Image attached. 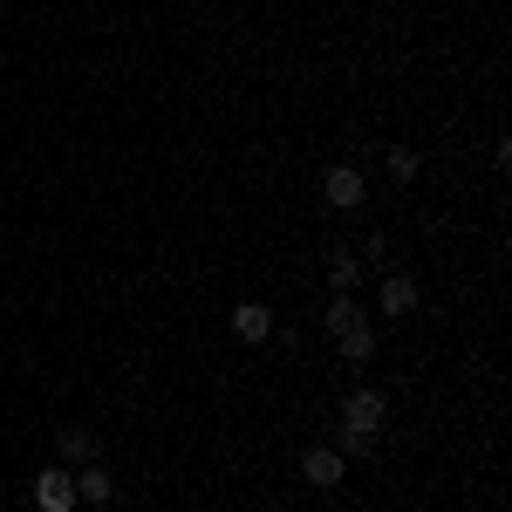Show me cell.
<instances>
[{
    "label": "cell",
    "mask_w": 512,
    "mask_h": 512,
    "mask_svg": "<svg viewBox=\"0 0 512 512\" xmlns=\"http://www.w3.org/2000/svg\"><path fill=\"white\" fill-rule=\"evenodd\" d=\"M383 424H390V403H383V390H349V396H342V431L383 437Z\"/></svg>",
    "instance_id": "cell-1"
},
{
    "label": "cell",
    "mask_w": 512,
    "mask_h": 512,
    "mask_svg": "<svg viewBox=\"0 0 512 512\" xmlns=\"http://www.w3.org/2000/svg\"><path fill=\"white\" fill-rule=\"evenodd\" d=\"M301 478H308L315 492H335V485L349 478V458H342L335 444H308V451H301Z\"/></svg>",
    "instance_id": "cell-2"
},
{
    "label": "cell",
    "mask_w": 512,
    "mask_h": 512,
    "mask_svg": "<svg viewBox=\"0 0 512 512\" xmlns=\"http://www.w3.org/2000/svg\"><path fill=\"white\" fill-rule=\"evenodd\" d=\"M321 198H328V205H335V212H362V171H355V164H328V171H321Z\"/></svg>",
    "instance_id": "cell-3"
},
{
    "label": "cell",
    "mask_w": 512,
    "mask_h": 512,
    "mask_svg": "<svg viewBox=\"0 0 512 512\" xmlns=\"http://www.w3.org/2000/svg\"><path fill=\"white\" fill-rule=\"evenodd\" d=\"M76 506H117V472L96 458V465H76Z\"/></svg>",
    "instance_id": "cell-4"
},
{
    "label": "cell",
    "mask_w": 512,
    "mask_h": 512,
    "mask_svg": "<svg viewBox=\"0 0 512 512\" xmlns=\"http://www.w3.org/2000/svg\"><path fill=\"white\" fill-rule=\"evenodd\" d=\"M35 506L41 512H76V472H69V465H48V472L35 478Z\"/></svg>",
    "instance_id": "cell-5"
},
{
    "label": "cell",
    "mask_w": 512,
    "mask_h": 512,
    "mask_svg": "<svg viewBox=\"0 0 512 512\" xmlns=\"http://www.w3.org/2000/svg\"><path fill=\"white\" fill-rule=\"evenodd\" d=\"M55 458L76 472V465H96V458H103V444H96V431H82V424H62V431H55Z\"/></svg>",
    "instance_id": "cell-6"
},
{
    "label": "cell",
    "mask_w": 512,
    "mask_h": 512,
    "mask_svg": "<svg viewBox=\"0 0 512 512\" xmlns=\"http://www.w3.org/2000/svg\"><path fill=\"white\" fill-rule=\"evenodd\" d=\"M233 335L239 342H267V335H274V308H267V301H239L233 308Z\"/></svg>",
    "instance_id": "cell-7"
},
{
    "label": "cell",
    "mask_w": 512,
    "mask_h": 512,
    "mask_svg": "<svg viewBox=\"0 0 512 512\" xmlns=\"http://www.w3.org/2000/svg\"><path fill=\"white\" fill-rule=\"evenodd\" d=\"M383 315H417V280H410V274L383 280Z\"/></svg>",
    "instance_id": "cell-8"
},
{
    "label": "cell",
    "mask_w": 512,
    "mask_h": 512,
    "mask_svg": "<svg viewBox=\"0 0 512 512\" xmlns=\"http://www.w3.org/2000/svg\"><path fill=\"white\" fill-rule=\"evenodd\" d=\"M321 321H328V335H349V328H362V308H355V294H335Z\"/></svg>",
    "instance_id": "cell-9"
},
{
    "label": "cell",
    "mask_w": 512,
    "mask_h": 512,
    "mask_svg": "<svg viewBox=\"0 0 512 512\" xmlns=\"http://www.w3.org/2000/svg\"><path fill=\"white\" fill-rule=\"evenodd\" d=\"M335 349L349 355V362H369V355H376V328L362 321V328H349V335H335Z\"/></svg>",
    "instance_id": "cell-10"
},
{
    "label": "cell",
    "mask_w": 512,
    "mask_h": 512,
    "mask_svg": "<svg viewBox=\"0 0 512 512\" xmlns=\"http://www.w3.org/2000/svg\"><path fill=\"white\" fill-rule=\"evenodd\" d=\"M328 280H335V294H355V280H362V260H355V253H328Z\"/></svg>",
    "instance_id": "cell-11"
},
{
    "label": "cell",
    "mask_w": 512,
    "mask_h": 512,
    "mask_svg": "<svg viewBox=\"0 0 512 512\" xmlns=\"http://www.w3.org/2000/svg\"><path fill=\"white\" fill-rule=\"evenodd\" d=\"M390 178H396V185H410V178H417V151H390Z\"/></svg>",
    "instance_id": "cell-12"
}]
</instances>
